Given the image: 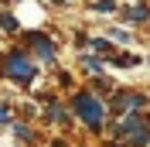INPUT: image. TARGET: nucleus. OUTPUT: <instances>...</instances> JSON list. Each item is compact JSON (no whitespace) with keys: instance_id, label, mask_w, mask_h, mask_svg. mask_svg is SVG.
Listing matches in <instances>:
<instances>
[{"instance_id":"nucleus-1","label":"nucleus","mask_w":150,"mask_h":147,"mask_svg":"<svg viewBox=\"0 0 150 147\" xmlns=\"http://www.w3.org/2000/svg\"><path fill=\"white\" fill-rule=\"evenodd\" d=\"M72 106L79 110V116H82L92 130H99V127H103V116H106V113H103V103L96 99L92 92H79V96L72 99Z\"/></svg>"},{"instance_id":"nucleus-2","label":"nucleus","mask_w":150,"mask_h":147,"mask_svg":"<svg viewBox=\"0 0 150 147\" xmlns=\"http://www.w3.org/2000/svg\"><path fill=\"white\" fill-rule=\"evenodd\" d=\"M4 72H7L10 79H17V82H31V79H34V65L21 55V51H10L7 62H4Z\"/></svg>"},{"instance_id":"nucleus-3","label":"nucleus","mask_w":150,"mask_h":147,"mask_svg":"<svg viewBox=\"0 0 150 147\" xmlns=\"http://www.w3.org/2000/svg\"><path fill=\"white\" fill-rule=\"evenodd\" d=\"M112 106H116L120 113H137V110H143V106H147V99H143V96H137V92H120V96L112 99Z\"/></svg>"},{"instance_id":"nucleus-4","label":"nucleus","mask_w":150,"mask_h":147,"mask_svg":"<svg viewBox=\"0 0 150 147\" xmlns=\"http://www.w3.org/2000/svg\"><path fill=\"white\" fill-rule=\"evenodd\" d=\"M31 45H34V51L45 58V62H51V58H55V45H51L45 34H31Z\"/></svg>"},{"instance_id":"nucleus-5","label":"nucleus","mask_w":150,"mask_h":147,"mask_svg":"<svg viewBox=\"0 0 150 147\" xmlns=\"http://www.w3.org/2000/svg\"><path fill=\"white\" fill-rule=\"evenodd\" d=\"M140 130H143L140 116H126V120H120V123H116V133H140Z\"/></svg>"},{"instance_id":"nucleus-6","label":"nucleus","mask_w":150,"mask_h":147,"mask_svg":"<svg viewBox=\"0 0 150 147\" xmlns=\"http://www.w3.org/2000/svg\"><path fill=\"white\" fill-rule=\"evenodd\" d=\"M0 28H4V31H17V17H10V14H0Z\"/></svg>"},{"instance_id":"nucleus-7","label":"nucleus","mask_w":150,"mask_h":147,"mask_svg":"<svg viewBox=\"0 0 150 147\" xmlns=\"http://www.w3.org/2000/svg\"><path fill=\"white\" fill-rule=\"evenodd\" d=\"M133 144H137V147H147V144H150V133H147V130H140V133L133 137Z\"/></svg>"},{"instance_id":"nucleus-8","label":"nucleus","mask_w":150,"mask_h":147,"mask_svg":"<svg viewBox=\"0 0 150 147\" xmlns=\"http://www.w3.org/2000/svg\"><path fill=\"white\" fill-rule=\"evenodd\" d=\"M112 7H116V4H112V0H99V4H96V10H103V14H109Z\"/></svg>"},{"instance_id":"nucleus-9","label":"nucleus","mask_w":150,"mask_h":147,"mask_svg":"<svg viewBox=\"0 0 150 147\" xmlns=\"http://www.w3.org/2000/svg\"><path fill=\"white\" fill-rule=\"evenodd\" d=\"M7 120H10L7 116V106H0V123H7Z\"/></svg>"},{"instance_id":"nucleus-10","label":"nucleus","mask_w":150,"mask_h":147,"mask_svg":"<svg viewBox=\"0 0 150 147\" xmlns=\"http://www.w3.org/2000/svg\"><path fill=\"white\" fill-rule=\"evenodd\" d=\"M55 4H65V0H55Z\"/></svg>"}]
</instances>
